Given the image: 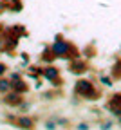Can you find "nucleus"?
Listing matches in <instances>:
<instances>
[{
	"label": "nucleus",
	"instance_id": "nucleus-1",
	"mask_svg": "<svg viewBox=\"0 0 121 130\" xmlns=\"http://www.w3.org/2000/svg\"><path fill=\"white\" fill-rule=\"evenodd\" d=\"M51 51L54 53L56 58H63V60H74L80 56L78 47L71 42H67L63 36H56V42L51 45Z\"/></svg>",
	"mask_w": 121,
	"mask_h": 130
},
{
	"label": "nucleus",
	"instance_id": "nucleus-2",
	"mask_svg": "<svg viewBox=\"0 0 121 130\" xmlns=\"http://www.w3.org/2000/svg\"><path fill=\"white\" fill-rule=\"evenodd\" d=\"M74 94L83 98V100H89V101H96L101 98V90L96 89V85L90 79H85V78H80L74 83Z\"/></svg>",
	"mask_w": 121,
	"mask_h": 130
},
{
	"label": "nucleus",
	"instance_id": "nucleus-3",
	"mask_svg": "<svg viewBox=\"0 0 121 130\" xmlns=\"http://www.w3.org/2000/svg\"><path fill=\"white\" fill-rule=\"evenodd\" d=\"M42 76L51 81L53 85H62V79H60V69L54 67V65H47V67H42Z\"/></svg>",
	"mask_w": 121,
	"mask_h": 130
},
{
	"label": "nucleus",
	"instance_id": "nucleus-4",
	"mask_svg": "<svg viewBox=\"0 0 121 130\" xmlns=\"http://www.w3.org/2000/svg\"><path fill=\"white\" fill-rule=\"evenodd\" d=\"M107 110L112 114V116H121V92H116L109 98V101H107Z\"/></svg>",
	"mask_w": 121,
	"mask_h": 130
},
{
	"label": "nucleus",
	"instance_id": "nucleus-5",
	"mask_svg": "<svg viewBox=\"0 0 121 130\" xmlns=\"http://www.w3.org/2000/svg\"><path fill=\"white\" fill-rule=\"evenodd\" d=\"M69 71H71L72 74H85L89 71V61L87 60H81L80 56L78 58H74V60H71V65H69Z\"/></svg>",
	"mask_w": 121,
	"mask_h": 130
},
{
	"label": "nucleus",
	"instance_id": "nucleus-6",
	"mask_svg": "<svg viewBox=\"0 0 121 130\" xmlns=\"http://www.w3.org/2000/svg\"><path fill=\"white\" fill-rule=\"evenodd\" d=\"M9 81H11V89H13V90H16V92H20V94H25V92L29 90V85L22 79V76H20V74H13Z\"/></svg>",
	"mask_w": 121,
	"mask_h": 130
},
{
	"label": "nucleus",
	"instance_id": "nucleus-7",
	"mask_svg": "<svg viewBox=\"0 0 121 130\" xmlns=\"http://www.w3.org/2000/svg\"><path fill=\"white\" fill-rule=\"evenodd\" d=\"M22 101H24V96L20 92H16V90L6 92V96H4V103L7 107H18V105H22Z\"/></svg>",
	"mask_w": 121,
	"mask_h": 130
},
{
	"label": "nucleus",
	"instance_id": "nucleus-8",
	"mask_svg": "<svg viewBox=\"0 0 121 130\" xmlns=\"http://www.w3.org/2000/svg\"><path fill=\"white\" fill-rule=\"evenodd\" d=\"M110 76L114 79H121V58H116L112 69H110Z\"/></svg>",
	"mask_w": 121,
	"mask_h": 130
},
{
	"label": "nucleus",
	"instance_id": "nucleus-9",
	"mask_svg": "<svg viewBox=\"0 0 121 130\" xmlns=\"http://www.w3.org/2000/svg\"><path fill=\"white\" fill-rule=\"evenodd\" d=\"M16 126H20V128H33L34 126V121L31 119V118H18L16 119Z\"/></svg>",
	"mask_w": 121,
	"mask_h": 130
},
{
	"label": "nucleus",
	"instance_id": "nucleus-10",
	"mask_svg": "<svg viewBox=\"0 0 121 130\" xmlns=\"http://www.w3.org/2000/svg\"><path fill=\"white\" fill-rule=\"evenodd\" d=\"M9 90H11V81L0 76V94H6V92H9Z\"/></svg>",
	"mask_w": 121,
	"mask_h": 130
},
{
	"label": "nucleus",
	"instance_id": "nucleus-11",
	"mask_svg": "<svg viewBox=\"0 0 121 130\" xmlns=\"http://www.w3.org/2000/svg\"><path fill=\"white\" fill-rule=\"evenodd\" d=\"M54 58H56V56H54V53H53V51H51V47H47L45 51L42 53V60H43V61H47V63H51Z\"/></svg>",
	"mask_w": 121,
	"mask_h": 130
},
{
	"label": "nucleus",
	"instance_id": "nucleus-12",
	"mask_svg": "<svg viewBox=\"0 0 121 130\" xmlns=\"http://www.w3.org/2000/svg\"><path fill=\"white\" fill-rule=\"evenodd\" d=\"M99 81H101V85H105V87H112V85H114L112 76H101V78H99Z\"/></svg>",
	"mask_w": 121,
	"mask_h": 130
},
{
	"label": "nucleus",
	"instance_id": "nucleus-13",
	"mask_svg": "<svg viewBox=\"0 0 121 130\" xmlns=\"http://www.w3.org/2000/svg\"><path fill=\"white\" fill-rule=\"evenodd\" d=\"M112 125H114L112 121H103V123L99 125V128H112Z\"/></svg>",
	"mask_w": 121,
	"mask_h": 130
},
{
	"label": "nucleus",
	"instance_id": "nucleus-14",
	"mask_svg": "<svg viewBox=\"0 0 121 130\" xmlns=\"http://www.w3.org/2000/svg\"><path fill=\"white\" fill-rule=\"evenodd\" d=\"M56 126H58V125H56L54 121H47V123H45V128H56Z\"/></svg>",
	"mask_w": 121,
	"mask_h": 130
},
{
	"label": "nucleus",
	"instance_id": "nucleus-15",
	"mask_svg": "<svg viewBox=\"0 0 121 130\" xmlns=\"http://www.w3.org/2000/svg\"><path fill=\"white\" fill-rule=\"evenodd\" d=\"M6 71H7L6 63H0V76H4V74H6Z\"/></svg>",
	"mask_w": 121,
	"mask_h": 130
},
{
	"label": "nucleus",
	"instance_id": "nucleus-16",
	"mask_svg": "<svg viewBox=\"0 0 121 130\" xmlns=\"http://www.w3.org/2000/svg\"><path fill=\"white\" fill-rule=\"evenodd\" d=\"M78 128H81V130H85V128H89V125H87V123H80V125H78Z\"/></svg>",
	"mask_w": 121,
	"mask_h": 130
},
{
	"label": "nucleus",
	"instance_id": "nucleus-17",
	"mask_svg": "<svg viewBox=\"0 0 121 130\" xmlns=\"http://www.w3.org/2000/svg\"><path fill=\"white\" fill-rule=\"evenodd\" d=\"M117 123H119V126H121V116H117Z\"/></svg>",
	"mask_w": 121,
	"mask_h": 130
}]
</instances>
